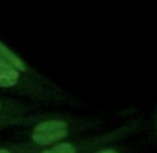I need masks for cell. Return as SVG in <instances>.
<instances>
[{"mask_svg": "<svg viewBox=\"0 0 157 153\" xmlns=\"http://www.w3.org/2000/svg\"><path fill=\"white\" fill-rule=\"evenodd\" d=\"M140 124H142L140 120H132L116 127L113 130L106 131V132L93 134L88 136H78L74 139L60 142L53 146L36 150L35 153H92L106 145L117 143V142L129 138L132 134L139 130Z\"/></svg>", "mask_w": 157, "mask_h": 153, "instance_id": "cell-3", "label": "cell"}, {"mask_svg": "<svg viewBox=\"0 0 157 153\" xmlns=\"http://www.w3.org/2000/svg\"><path fill=\"white\" fill-rule=\"evenodd\" d=\"M0 59L4 60L7 64H10L14 70H17L18 73H21L22 75H25L27 78L33 81H38V82H44L48 81L49 78L43 74H40L38 70L32 67L27 60H24V57L18 54L15 50H13L9 45H6L2 39H0Z\"/></svg>", "mask_w": 157, "mask_h": 153, "instance_id": "cell-4", "label": "cell"}, {"mask_svg": "<svg viewBox=\"0 0 157 153\" xmlns=\"http://www.w3.org/2000/svg\"><path fill=\"white\" fill-rule=\"evenodd\" d=\"M44 112L35 113V114H28L22 117H10V118H0V131L6 130V128H13V127H27L36 121Z\"/></svg>", "mask_w": 157, "mask_h": 153, "instance_id": "cell-6", "label": "cell"}, {"mask_svg": "<svg viewBox=\"0 0 157 153\" xmlns=\"http://www.w3.org/2000/svg\"><path fill=\"white\" fill-rule=\"evenodd\" d=\"M0 91L15 95L22 99L27 97L31 102L40 104L74 106L78 103L71 93L64 91L52 80L44 82L29 80L2 59H0Z\"/></svg>", "mask_w": 157, "mask_h": 153, "instance_id": "cell-2", "label": "cell"}, {"mask_svg": "<svg viewBox=\"0 0 157 153\" xmlns=\"http://www.w3.org/2000/svg\"><path fill=\"white\" fill-rule=\"evenodd\" d=\"M103 117L96 116L44 112L36 121L24 127L27 131L21 141L36 152L60 142L82 136L83 134L103 125Z\"/></svg>", "mask_w": 157, "mask_h": 153, "instance_id": "cell-1", "label": "cell"}, {"mask_svg": "<svg viewBox=\"0 0 157 153\" xmlns=\"http://www.w3.org/2000/svg\"><path fill=\"white\" fill-rule=\"evenodd\" d=\"M0 153H35L22 141H15L10 143L0 145Z\"/></svg>", "mask_w": 157, "mask_h": 153, "instance_id": "cell-7", "label": "cell"}, {"mask_svg": "<svg viewBox=\"0 0 157 153\" xmlns=\"http://www.w3.org/2000/svg\"><path fill=\"white\" fill-rule=\"evenodd\" d=\"M92 153H128V150H127V147L120 145V142H117V143L106 145V146L100 147V149L95 150Z\"/></svg>", "mask_w": 157, "mask_h": 153, "instance_id": "cell-8", "label": "cell"}, {"mask_svg": "<svg viewBox=\"0 0 157 153\" xmlns=\"http://www.w3.org/2000/svg\"><path fill=\"white\" fill-rule=\"evenodd\" d=\"M42 106L43 104L31 100H24L21 97L0 96V118L22 117V116L40 113Z\"/></svg>", "mask_w": 157, "mask_h": 153, "instance_id": "cell-5", "label": "cell"}]
</instances>
